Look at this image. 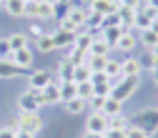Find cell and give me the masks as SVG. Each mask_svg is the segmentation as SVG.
Wrapping results in <instances>:
<instances>
[{"label": "cell", "mask_w": 158, "mask_h": 138, "mask_svg": "<svg viewBox=\"0 0 158 138\" xmlns=\"http://www.w3.org/2000/svg\"><path fill=\"white\" fill-rule=\"evenodd\" d=\"M90 75H93L90 68H88L85 63H81V65L73 68V78H70V81H73V83H83V81H90Z\"/></svg>", "instance_id": "obj_29"}, {"label": "cell", "mask_w": 158, "mask_h": 138, "mask_svg": "<svg viewBox=\"0 0 158 138\" xmlns=\"http://www.w3.org/2000/svg\"><path fill=\"white\" fill-rule=\"evenodd\" d=\"M138 43H141V45H143L146 50H153V48L158 45V35H156V33H153V30L148 28V30H143V33H141V38H138Z\"/></svg>", "instance_id": "obj_27"}, {"label": "cell", "mask_w": 158, "mask_h": 138, "mask_svg": "<svg viewBox=\"0 0 158 138\" xmlns=\"http://www.w3.org/2000/svg\"><path fill=\"white\" fill-rule=\"evenodd\" d=\"M58 88H60V101H73V98H78V88L73 81H58Z\"/></svg>", "instance_id": "obj_18"}, {"label": "cell", "mask_w": 158, "mask_h": 138, "mask_svg": "<svg viewBox=\"0 0 158 138\" xmlns=\"http://www.w3.org/2000/svg\"><path fill=\"white\" fill-rule=\"evenodd\" d=\"M33 50H30V45L28 48H23V50H15L13 53V63L18 65V68H23V70H30L33 68Z\"/></svg>", "instance_id": "obj_13"}, {"label": "cell", "mask_w": 158, "mask_h": 138, "mask_svg": "<svg viewBox=\"0 0 158 138\" xmlns=\"http://www.w3.org/2000/svg\"><path fill=\"white\" fill-rule=\"evenodd\" d=\"M85 138H106V136H95V133H85Z\"/></svg>", "instance_id": "obj_52"}, {"label": "cell", "mask_w": 158, "mask_h": 138, "mask_svg": "<svg viewBox=\"0 0 158 138\" xmlns=\"http://www.w3.org/2000/svg\"><path fill=\"white\" fill-rule=\"evenodd\" d=\"M156 18H158V10H156Z\"/></svg>", "instance_id": "obj_58"}, {"label": "cell", "mask_w": 158, "mask_h": 138, "mask_svg": "<svg viewBox=\"0 0 158 138\" xmlns=\"http://www.w3.org/2000/svg\"><path fill=\"white\" fill-rule=\"evenodd\" d=\"M126 138H151L143 128H138V126H128L126 128Z\"/></svg>", "instance_id": "obj_40"}, {"label": "cell", "mask_w": 158, "mask_h": 138, "mask_svg": "<svg viewBox=\"0 0 158 138\" xmlns=\"http://www.w3.org/2000/svg\"><path fill=\"white\" fill-rule=\"evenodd\" d=\"M73 63L68 61V58H63V61L60 63H58V81H70V78H73Z\"/></svg>", "instance_id": "obj_30"}, {"label": "cell", "mask_w": 158, "mask_h": 138, "mask_svg": "<svg viewBox=\"0 0 158 138\" xmlns=\"http://www.w3.org/2000/svg\"><path fill=\"white\" fill-rule=\"evenodd\" d=\"M153 55H156V61H158V45H156V48H153Z\"/></svg>", "instance_id": "obj_54"}, {"label": "cell", "mask_w": 158, "mask_h": 138, "mask_svg": "<svg viewBox=\"0 0 158 138\" xmlns=\"http://www.w3.org/2000/svg\"><path fill=\"white\" fill-rule=\"evenodd\" d=\"M35 48L40 50V53H50V50H55V45H53V35H50V33H43L40 38H35Z\"/></svg>", "instance_id": "obj_31"}, {"label": "cell", "mask_w": 158, "mask_h": 138, "mask_svg": "<svg viewBox=\"0 0 158 138\" xmlns=\"http://www.w3.org/2000/svg\"><path fill=\"white\" fill-rule=\"evenodd\" d=\"M135 13H138V10H133V8H126V5H118V10H115L118 20H121V28H123L126 33H131V30H133V23H135Z\"/></svg>", "instance_id": "obj_11"}, {"label": "cell", "mask_w": 158, "mask_h": 138, "mask_svg": "<svg viewBox=\"0 0 158 138\" xmlns=\"http://www.w3.org/2000/svg\"><path fill=\"white\" fill-rule=\"evenodd\" d=\"M103 18H106V15L95 13V10H85V30H90V33H98V30L103 28Z\"/></svg>", "instance_id": "obj_15"}, {"label": "cell", "mask_w": 158, "mask_h": 138, "mask_svg": "<svg viewBox=\"0 0 158 138\" xmlns=\"http://www.w3.org/2000/svg\"><path fill=\"white\" fill-rule=\"evenodd\" d=\"M35 15H38V0H25L23 18H33V20H35Z\"/></svg>", "instance_id": "obj_39"}, {"label": "cell", "mask_w": 158, "mask_h": 138, "mask_svg": "<svg viewBox=\"0 0 158 138\" xmlns=\"http://www.w3.org/2000/svg\"><path fill=\"white\" fill-rule=\"evenodd\" d=\"M113 48L101 38V33H95V38H93V43H90V50H88V55H106L108 58V53H110Z\"/></svg>", "instance_id": "obj_16"}, {"label": "cell", "mask_w": 158, "mask_h": 138, "mask_svg": "<svg viewBox=\"0 0 158 138\" xmlns=\"http://www.w3.org/2000/svg\"><path fill=\"white\" fill-rule=\"evenodd\" d=\"M10 126L15 131H30V133L38 136V133L43 131V118H40V113H20Z\"/></svg>", "instance_id": "obj_3"}, {"label": "cell", "mask_w": 158, "mask_h": 138, "mask_svg": "<svg viewBox=\"0 0 158 138\" xmlns=\"http://www.w3.org/2000/svg\"><path fill=\"white\" fill-rule=\"evenodd\" d=\"M131 123H128V118L123 115V113H118V115H113V118H108V128H118V131H126Z\"/></svg>", "instance_id": "obj_35"}, {"label": "cell", "mask_w": 158, "mask_h": 138, "mask_svg": "<svg viewBox=\"0 0 158 138\" xmlns=\"http://www.w3.org/2000/svg\"><path fill=\"white\" fill-rule=\"evenodd\" d=\"M38 93H40V103H43V106L63 103V101H60V88H58V81H53L50 86H45L43 90H38Z\"/></svg>", "instance_id": "obj_8"}, {"label": "cell", "mask_w": 158, "mask_h": 138, "mask_svg": "<svg viewBox=\"0 0 158 138\" xmlns=\"http://www.w3.org/2000/svg\"><path fill=\"white\" fill-rule=\"evenodd\" d=\"M60 28H65V30H75V33H83V30H85V8H78V5L68 8L65 18H60Z\"/></svg>", "instance_id": "obj_2"}, {"label": "cell", "mask_w": 158, "mask_h": 138, "mask_svg": "<svg viewBox=\"0 0 158 138\" xmlns=\"http://www.w3.org/2000/svg\"><path fill=\"white\" fill-rule=\"evenodd\" d=\"M53 10H55V18H65V13H68V5L58 3V5H53Z\"/></svg>", "instance_id": "obj_47"}, {"label": "cell", "mask_w": 158, "mask_h": 138, "mask_svg": "<svg viewBox=\"0 0 158 138\" xmlns=\"http://www.w3.org/2000/svg\"><path fill=\"white\" fill-rule=\"evenodd\" d=\"M15 138H35V133H30V131H15Z\"/></svg>", "instance_id": "obj_48"}, {"label": "cell", "mask_w": 158, "mask_h": 138, "mask_svg": "<svg viewBox=\"0 0 158 138\" xmlns=\"http://www.w3.org/2000/svg\"><path fill=\"white\" fill-rule=\"evenodd\" d=\"M106 138H126V131H118V128H108L106 133H103Z\"/></svg>", "instance_id": "obj_45"}, {"label": "cell", "mask_w": 158, "mask_h": 138, "mask_svg": "<svg viewBox=\"0 0 158 138\" xmlns=\"http://www.w3.org/2000/svg\"><path fill=\"white\" fill-rule=\"evenodd\" d=\"M0 61H10L13 63V50H10L8 38H0Z\"/></svg>", "instance_id": "obj_37"}, {"label": "cell", "mask_w": 158, "mask_h": 138, "mask_svg": "<svg viewBox=\"0 0 158 138\" xmlns=\"http://www.w3.org/2000/svg\"><path fill=\"white\" fill-rule=\"evenodd\" d=\"M93 38H95V33H90V30H85V33H78V38H75V45L78 48H83L85 53L90 50V43H93Z\"/></svg>", "instance_id": "obj_34"}, {"label": "cell", "mask_w": 158, "mask_h": 138, "mask_svg": "<svg viewBox=\"0 0 158 138\" xmlns=\"http://www.w3.org/2000/svg\"><path fill=\"white\" fill-rule=\"evenodd\" d=\"M0 138H15V128L13 126H3L0 128Z\"/></svg>", "instance_id": "obj_46"}, {"label": "cell", "mask_w": 158, "mask_h": 138, "mask_svg": "<svg viewBox=\"0 0 158 138\" xmlns=\"http://www.w3.org/2000/svg\"><path fill=\"white\" fill-rule=\"evenodd\" d=\"M65 106V113L68 115H81V113H85V101H81V98H73V101H65L63 103Z\"/></svg>", "instance_id": "obj_24"}, {"label": "cell", "mask_w": 158, "mask_h": 138, "mask_svg": "<svg viewBox=\"0 0 158 138\" xmlns=\"http://www.w3.org/2000/svg\"><path fill=\"white\" fill-rule=\"evenodd\" d=\"M153 20H156V10H151V8H146V5H143L141 10L135 13V23H133V28L143 33V30H148V28H151V23H153Z\"/></svg>", "instance_id": "obj_9"}, {"label": "cell", "mask_w": 158, "mask_h": 138, "mask_svg": "<svg viewBox=\"0 0 158 138\" xmlns=\"http://www.w3.org/2000/svg\"><path fill=\"white\" fill-rule=\"evenodd\" d=\"M85 58H88V53H85L83 48H78V45H73V48H70V53H68V61H70L73 65L85 63Z\"/></svg>", "instance_id": "obj_33"}, {"label": "cell", "mask_w": 158, "mask_h": 138, "mask_svg": "<svg viewBox=\"0 0 158 138\" xmlns=\"http://www.w3.org/2000/svg\"><path fill=\"white\" fill-rule=\"evenodd\" d=\"M138 118V128H143L148 136H153L156 131H158V108H146V111H141L135 115Z\"/></svg>", "instance_id": "obj_5"}, {"label": "cell", "mask_w": 158, "mask_h": 138, "mask_svg": "<svg viewBox=\"0 0 158 138\" xmlns=\"http://www.w3.org/2000/svg\"><path fill=\"white\" fill-rule=\"evenodd\" d=\"M143 73V65L138 58H126V61H121V75L123 78H141Z\"/></svg>", "instance_id": "obj_10"}, {"label": "cell", "mask_w": 158, "mask_h": 138, "mask_svg": "<svg viewBox=\"0 0 158 138\" xmlns=\"http://www.w3.org/2000/svg\"><path fill=\"white\" fill-rule=\"evenodd\" d=\"M123 33H126V30H123L121 25H115V28H103V30H101V38H103V40H106L110 48H115V43L121 40Z\"/></svg>", "instance_id": "obj_17"}, {"label": "cell", "mask_w": 158, "mask_h": 138, "mask_svg": "<svg viewBox=\"0 0 158 138\" xmlns=\"http://www.w3.org/2000/svg\"><path fill=\"white\" fill-rule=\"evenodd\" d=\"M151 30H153V33H156V35H158V18H156V20H153V23H151Z\"/></svg>", "instance_id": "obj_50"}, {"label": "cell", "mask_w": 158, "mask_h": 138, "mask_svg": "<svg viewBox=\"0 0 158 138\" xmlns=\"http://www.w3.org/2000/svg\"><path fill=\"white\" fill-rule=\"evenodd\" d=\"M3 3H5V0H0V8H3Z\"/></svg>", "instance_id": "obj_57"}, {"label": "cell", "mask_w": 158, "mask_h": 138, "mask_svg": "<svg viewBox=\"0 0 158 138\" xmlns=\"http://www.w3.org/2000/svg\"><path fill=\"white\" fill-rule=\"evenodd\" d=\"M50 18H55L53 5L45 3V0H38V15H35V20H50Z\"/></svg>", "instance_id": "obj_28"}, {"label": "cell", "mask_w": 158, "mask_h": 138, "mask_svg": "<svg viewBox=\"0 0 158 138\" xmlns=\"http://www.w3.org/2000/svg\"><path fill=\"white\" fill-rule=\"evenodd\" d=\"M18 108H20V113H38L43 108L40 103V93L28 88L25 93H20V98H18Z\"/></svg>", "instance_id": "obj_4"}, {"label": "cell", "mask_w": 158, "mask_h": 138, "mask_svg": "<svg viewBox=\"0 0 158 138\" xmlns=\"http://www.w3.org/2000/svg\"><path fill=\"white\" fill-rule=\"evenodd\" d=\"M138 78H121V81L113 83V90H110V98H115L118 103H126L128 98H133V93L138 90Z\"/></svg>", "instance_id": "obj_1"}, {"label": "cell", "mask_w": 158, "mask_h": 138, "mask_svg": "<svg viewBox=\"0 0 158 138\" xmlns=\"http://www.w3.org/2000/svg\"><path fill=\"white\" fill-rule=\"evenodd\" d=\"M60 3H63V5H70V3H73V0H60Z\"/></svg>", "instance_id": "obj_55"}, {"label": "cell", "mask_w": 158, "mask_h": 138, "mask_svg": "<svg viewBox=\"0 0 158 138\" xmlns=\"http://www.w3.org/2000/svg\"><path fill=\"white\" fill-rule=\"evenodd\" d=\"M135 45H138V38H135L133 33H123V35H121V40L115 43V48H118V50H123V53H131Z\"/></svg>", "instance_id": "obj_21"}, {"label": "cell", "mask_w": 158, "mask_h": 138, "mask_svg": "<svg viewBox=\"0 0 158 138\" xmlns=\"http://www.w3.org/2000/svg\"><path fill=\"white\" fill-rule=\"evenodd\" d=\"M106 61H108L106 55H88V58H85V65L90 68V73H103Z\"/></svg>", "instance_id": "obj_25"}, {"label": "cell", "mask_w": 158, "mask_h": 138, "mask_svg": "<svg viewBox=\"0 0 158 138\" xmlns=\"http://www.w3.org/2000/svg\"><path fill=\"white\" fill-rule=\"evenodd\" d=\"M106 3H118V0H106Z\"/></svg>", "instance_id": "obj_56"}, {"label": "cell", "mask_w": 158, "mask_h": 138, "mask_svg": "<svg viewBox=\"0 0 158 138\" xmlns=\"http://www.w3.org/2000/svg\"><path fill=\"white\" fill-rule=\"evenodd\" d=\"M28 70H23V68H18L15 63H10V61H0V81H13V78H20V75H25Z\"/></svg>", "instance_id": "obj_12"}, {"label": "cell", "mask_w": 158, "mask_h": 138, "mask_svg": "<svg viewBox=\"0 0 158 138\" xmlns=\"http://www.w3.org/2000/svg\"><path fill=\"white\" fill-rule=\"evenodd\" d=\"M143 5L151 8V10H158V0H143Z\"/></svg>", "instance_id": "obj_49"}, {"label": "cell", "mask_w": 158, "mask_h": 138, "mask_svg": "<svg viewBox=\"0 0 158 138\" xmlns=\"http://www.w3.org/2000/svg\"><path fill=\"white\" fill-rule=\"evenodd\" d=\"M106 131H108V115H103V113H88V118H85V133L103 136Z\"/></svg>", "instance_id": "obj_7"}, {"label": "cell", "mask_w": 158, "mask_h": 138, "mask_svg": "<svg viewBox=\"0 0 158 138\" xmlns=\"http://www.w3.org/2000/svg\"><path fill=\"white\" fill-rule=\"evenodd\" d=\"M103 103H106V98L103 95H93L85 101V106L90 108V113H103Z\"/></svg>", "instance_id": "obj_36"}, {"label": "cell", "mask_w": 158, "mask_h": 138, "mask_svg": "<svg viewBox=\"0 0 158 138\" xmlns=\"http://www.w3.org/2000/svg\"><path fill=\"white\" fill-rule=\"evenodd\" d=\"M53 35V45H55V50H63V48H73L75 45V38H78V33L75 30H65V28H58L55 33H50Z\"/></svg>", "instance_id": "obj_6"}, {"label": "cell", "mask_w": 158, "mask_h": 138, "mask_svg": "<svg viewBox=\"0 0 158 138\" xmlns=\"http://www.w3.org/2000/svg\"><path fill=\"white\" fill-rule=\"evenodd\" d=\"M103 73L110 78V81L115 83V81H121V63H118V61H113V58H108V61H106V68H103Z\"/></svg>", "instance_id": "obj_23"}, {"label": "cell", "mask_w": 158, "mask_h": 138, "mask_svg": "<svg viewBox=\"0 0 158 138\" xmlns=\"http://www.w3.org/2000/svg\"><path fill=\"white\" fill-rule=\"evenodd\" d=\"M5 13L10 18H23V10H25V0H5L3 3Z\"/></svg>", "instance_id": "obj_20"}, {"label": "cell", "mask_w": 158, "mask_h": 138, "mask_svg": "<svg viewBox=\"0 0 158 138\" xmlns=\"http://www.w3.org/2000/svg\"><path fill=\"white\" fill-rule=\"evenodd\" d=\"M151 73H153V81H156V83H158V65H156V68H153V70H151Z\"/></svg>", "instance_id": "obj_51"}, {"label": "cell", "mask_w": 158, "mask_h": 138, "mask_svg": "<svg viewBox=\"0 0 158 138\" xmlns=\"http://www.w3.org/2000/svg\"><path fill=\"white\" fill-rule=\"evenodd\" d=\"M43 33H45V30H43V25L38 23V20H35V23H30V28H28V38H33V40H35V38H40Z\"/></svg>", "instance_id": "obj_42"}, {"label": "cell", "mask_w": 158, "mask_h": 138, "mask_svg": "<svg viewBox=\"0 0 158 138\" xmlns=\"http://www.w3.org/2000/svg\"><path fill=\"white\" fill-rule=\"evenodd\" d=\"M88 10H95L101 15H113L118 10V3H106V0H90V8Z\"/></svg>", "instance_id": "obj_19"}, {"label": "cell", "mask_w": 158, "mask_h": 138, "mask_svg": "<svg viewBox=\"0 0 158 138\" xmlns=\"http://www.w3.org/2000/svg\"><path fill=\"white\" fill-rule=\"evenodd\" d=\"M115 25H121V20H118V15H115V13L103 18V28H115ZM103 28H101V30H103Z\"/></svg>", "instance_id": "obj_43"}, {"label": "cell", "mask_w": 158, "mask_h": 138, "mask_svg": "<svg viewBox=\"0 0 158 138\" xmlns=\"http://www.w3.org/2000/svg\"><path fill=\"white\" fill-rule=\"evenodd\" d=\"M118 113H123V103H118L115 98H106V103H103V115H108V118H113V115H118Z\"/></svg>", "instance_id": "obj_26"}, {"label": "cell", "mask_w": 158, "mask_h": 138, "mask_svg": "<svg viewBox=\"0 0 158 138\" xmlns=\"http://www.w3.org/2000/svg\"><path fill=\"white\" fill-rule=\"evenodd\" d=\"M118 5H126V8H133V10H141V8H143V0H118Z\"/></svg>", "instance_id": "obj_44"}, {"label": "cell", "mask_w": 158, "mask_h": 138, "mask_svg": "<svg viewBox=\"0 0 158 138\" xmlns=\"http://www.w3.org/2000/svg\"><path fill=\"white\" fill-rule=\"evenodd\" d=\"M141 61V65H143V70H153L156 65H158V61H156V55H153V50H148L143 58H138Z\"/></svg>", "instance_id": "obj_38"}, {"label": "cell", "mask_w": 158, "mask_h": 138, "mask_svg": "<svg viewBox=\"0 0 158 138\" xmlns=\"http://www.w3.org/2000/svg\"><path fill=\"white\" fill-rule=\"evenodd\" d=\"M110 90H113V81H106V83H98V86H95V95L108 98V95H110Z\"/></svg>", "instance_id": "obj_41"}, {"label": "cell", "mask_w": 158, "mask_h": 138, "mask_svg": "<svg viewBox=\"0 0 158 138\" xmlns=\"http://www.w3.org/2000/svg\"><path fill=\"white\" fill-rule=\"evenodd\" d=\"M75 88H78V98H81V101H88V98H93V95H95V86H93L90 81L75 83Z\"/></svg>", "instance_id": "obj_32"}, {"label": "cell", "mask_w": 158, "mask_h": 138, "mask_svg": "<svg viewBox=\"0 0 158 138\" xmlns=\"http://www.w3.org/2000/svg\"><path fill=\"white\" fill-rule=\"evenodd\" d=\"M53 83V75L48 73V70H35L33 75H30V88L33 90H43L45 86H50Z\"/></svg>", "instance_id": "obj_14"}, {"label": "cell", "mask_w": 158, "mask_h": 138, "mask_svg": "<svg viewBox=\"0 0 158 138\" xmlns=\"http://www.w3.org/2000/svg\"><path fill=\"white\" fill-rule=\"evenodd\" d=\"M45 3H50V5H58V3H60V0H45Z\"/></svg>", "instance_id": "obj_53"}, {"label": "cell", "mask_w": 158, "mask_h": 138, "mask_svg": "<svg viewBox=\"0 0 158 138\" xmlns=\"http://www.w3.org/2000/svg\"><path fill=\"white\" fill-rule=\"evenodd\" d=\"M28 33H13L10 38H8V43H10V50L15 53V50H23V48H28Z\"/></svg>", "instance_id": "obj_22"}]
</instances>
